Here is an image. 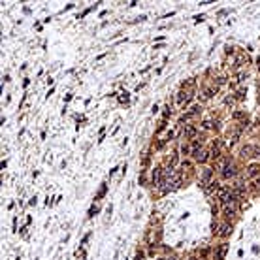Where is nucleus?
<instances>
[{
	"mask_svg": "<svg viewBox=\"0 0 260 260\" xmlns=\"http://www.w3.org/2000/svg\"><path fill=\"white\" fill-rule=\"evenodd\" d=\"M192 98H194V89H185V87H183V89L177 92V104L179 106L189 104Z\"/></svg>",
	"mask_w": 260,
	"mask_h": 260,
	"instance_id": "nucleus-1",
	"label": "nucleus"
},
{
	"mask_svg": "<svg viewBox=\"0 0 260 260\" xmlns=\"http://www.w3.org/2000/svg\"><path fill=\"white\" fill-rule=\"evenodd\" d=\"M181 181H183V173H181V172H173V175L168 179V190L179 189V187H181Z\"/></svg>",
	"mask_w": 260,
	"mask_h": 260,
	"instance_id": "nucleus-2",
	"label": "nucleus"
},
{
	"mask_svg": "<svg viewBox=\"0 0 260 260\" xmlns=\"http://www.w3.org/2000/svg\"><path fill=\"white\" fill-rule=\"evenodd\" d=\"M236 173H237V168H236V164H232V162H228L222 170H221V175L224 177V179H232V177H236Z\"/></svg>",
	"mask_w": 260,
	"mask_h": 260,
	"instance_id": "nucleus-3",
	"label": "nucleus"
},
{
	"mask_svg": "<svg viewBox=\"0 0 260 260\" xmlns=\"http://www.w3.org/2000/svg\"><path fill=\"white\" fill-rule=\"evenodd\" d=\"M202 113V106H192L190 110L185 113V115H181V123H187L189 119H192V117H196V115H200Z\"/></svg>",
	"mask_w": 260,
	"mask_h": 260,
	"instance_id": "nucleus-4",
	"label": "nucleus"
},
{
	"mask_svg": "<svg viewBox=\"0 0 260 260\" xmlns=\"http://www.w3.org/2000/svg\"><path fill=\"white\" fill-rule=\"evenodd\" d=\"M192 158L196 160V162H200V164H204V162H208V160L211 158V155H209V151L202 149V151H198L196 155H192Z\"/></svg>",
	"mask_w": 260,
	"mask_h": 260,
	"instance_id": "nucleus-5",
	"label": "nucleus"
},
{
	"mask_svg": "<svg viewBox=\"0 0 260 260\" xmlns=\"http://www.w3.org/2000/svg\"><path fill=\"white\" fill-rule=\"evenodd\" d=\"M196 134H198V130H196L194 125H185V128H183V136H185V139H192Z\"/></svg>",
	"mask_w": 260,
	"mask_h": 260,
	"instance_id": "nucleus-6",
	"label": "nucleus"
},
{
	"mask_svg": "<svg viewBox=\"0 0 260 260\" xmlns=\"http://www.w3.org/2000/svg\"><path fill=\"white\" fill-rule=\"evenodd\" d=\"M226 253H228V245H226V243H221L219 247H217V253H215V258H217V260H224Z\"/></svg>",
	"mask_w": 260,
	"mask_h": 260,
	"instance_id": "nucleus-7",
	"label": "nucleus"
},
{
	"mask_svg": "<svg viewBox=\"0 0 260 260\" xmlns=\"http://www.w3.org/2000/svg\"><path fill=\"white\" fill-rule=\"evenodd\" d=\"M241 130H243V128H236V130H232V134L228 132V143H230V145L237 143V139L241 138Z\"/></svg>",
	"mask_w": 260,
	"mask_h": 260,
	"instance_id": "nucleus-8",
	"label": "nucleus"
},
{
	"mask_svg": "<svg viewBox=\"0 0 260 260\" xmlns=\"http://www.w3.org/2000/svg\"><path fill=\"white\" fill-rule=\"evenodd\" d=\"M230 232H232V226H230L228 222H222V224L219 226V236H221V237H228Z\"/></svg>",
	"mask_w": 260,
	"mask_h": 260,
	"instance_id": "nucleus-9",
	"label": "nucleus"
},
{
	"mask_svg": "<svg viewBox=\"0 0 260 260\" xmlns=\"http://www.w3.org/2000/svg\"><path fill=\"white\" fill-rule=\"evenodd\" d=\"M221 189V183L219 181H209L208 183V187H205V192H209V194H217V190Z\"/></svg>",
	"mask_w": 260,
	"mask_h": 260,
	"instance_id": "nucleus-10",
	"label": "nucleus"
},
{
	"mask_svg": "<svg viewBox=\"0 0 260 260\" xmlns=\"http://www.w3.org/2000/svg\"><path fill=\"white\" fill-rule=\"evenodd\" d=\"M260 173V164H249L247 166V175L249 177H256Z\"/></svg>",
	"mask_w": 260,
	"mask_h": 260,
	"instance_id": "nucleus-11",
	"label": "nucleus"
},
{
	"mask_svg": "<svg viewBox=\"0 0 260 260\" xmlns=\"http://www.w3.org/2000/svg\"><path fill=\"white\" fill-rule=\"evenodd\" d=\"M251 153H255V147H253V145H245V147L241 149V153H240V155L245 158V157H253Z\"/></svg>",
	"mask_w": 260,
	"mask_h": 260,
	"instance_id": "nucleus-12",
	"label": "nucleus"
},
{
	"mask_svg": "<svg viewBox=\"0 0 260 260\" xmlns=\"http://www.w3.org/2000/svg\"><path fill=\"white\" fill-rule=\"evenodd\" d=\"M190 151H192V147H190L189 143H183V145H181V153H183V155H190Z\"/></svg>",
	"mask_w": 260,
	"mask_h": 260,
	"instance_id": "nucleus-13",
	"label": "nucleus"
},
{
	"mask_svg": "<svg viewBox=\"0 0 260 260\" xmlns=\"http://www.w3.org/2000/svg\"><path fill=\"white\" fill-rule=\"evenodd\" d=\"M177 162H179V157H177V155H172L170 160H168V164H170V168H173V166L177 164Z\"/></svg>",
	"mask_w": 260,
	"mask_h": 260,
	"instance_id": "nucleus-14",
	"label": "nucleus"
},
{
	"mask_svg": "<svg viewBox=\"0 0 260 260\" xmlns=\"http://www.w3.org/2000/svg\"><path fill=\"white\" fill-rule=\"evenodd\" d=\"M215 92H217V87H215V89H205L204 91V98H211Z\"/></svg>",
	"mask_w": 260,
	"mask_h": 260,
	"instance_id": "nucleus-15",
	"label": "nucleus"
},
{
	"mask_svg": "<svg viewBox=\"0 0 260 260\" xmlns=\"http://www.w3.org/2000/svg\"><path fill=\"white\" fill-rule=\"evenodd\" d=\"M234 98H236V100H243V98H245V91H243V89H240V91L236 92Z\"/></svg>",
	"mask_w": 260,
	"mask_h": 260,
	"instance_id": "nucleus-16",
	"label": "nucleus"
},
{
	"mask_svg": "<svg viewBox=\"0 0 260 260\" xmlns=\"http://www.w3.org/2000/svg\"><path fill=\"white\" fill-rule=\"evenodd\" d=\"M181 168H183V170H190V168H192V162H190V160H183V162H181Z\"/></svg>",
	"mask_w": 260,
	"mask_h": 260,
	"instance_id": "nucleus-17",
	"label": "nucleus"
},
{
	"mask_svg": "<svg viewBox=\"0 0 260 260\" xmlns=\"http://www.w3.org/2000/svg\"><path fill=\"white\" fill-rule=\"evenodd\" d=\"M243 79H245V74H243V72H240V74L236 75V83H241Z\"/></svg>",
	"mask_w": 260,
	"mask_h": 260,
	"instance_id": "nucleus-18",
	"label": "nucleus"
},
{
	"mask_svg": "<svg viewBox=\"0 0 260 260\" xmlns=\"http://www.w3.org/2000/svg\"><path fill=\"white\" fill-rule=\"evenodd\" d=\"M253 189H255V190H260V177H256V179H255V183H253Z\"/></svg>",
	"mask_w": 260,
	"mask_h": 260,
	"instance_id": "nucleus-19",
	"label": "nucleus"
},
{
	"mask_svg": "<svg viewBox=\"0 0 260 260\" xmlns=\"http://www.w3.org/2000/svg\"><path fill=\"white\" fill-rule=\"evenodd\" d=\"M164 143H166V139H160V142L157 143V149H162V147H164Z\"/></svg>",
	"mask_w": 260,
	"mask_h": 260,
	"instance_id": "nucleus-20",
	"label": "nucleus"
},
{
	"mask_svg": "<svg viewBox=\"0 0 260 260\" xmlns=\"http://www.w3.org/2000/svg\"><path fill=\"white\" fill-rule=\"evenodd\" d=\"M241 117H243L241 111H234V119H241Z\"/></svg>",
	"mask_w": 260,
	"mask_h": 260,
	"instance_id": "nucleus-21",
	"label": "nucleus"
},
{
	"mask_svg": "<svg viewBox=\"0 0 260 260\" xmlns=\"http://www.w3.org/2000/svg\"><path fill=\"white\" fill-rule=\"evenodd\" d=\"M164 128H166V119H164V121L160 123V126H158V132H160V130H164Z\"/></svg>",
	"mask_w": 260,
	"mask_h": 260,
	"instance_id": "nucleus-22",
	"label": "nucleus"
},
{
	"mask_svg": "<svg viewBox=\"0 0 260 260\" xmlns=\"http://www.w3.org/2000/svg\"><path fill=\"white\" fill-rule=\"evenodd\" d=\"M226 81V78H217V85H222Z\"/></svg>",
	"mask_w": 260,
	"mask_h": 260,
	"instance_id": "nucleus-23",
	"label": "nucleus"
},
{
	"mask_svg": "<svg viewBox=\"0 0 260 260\" xmlns=\"http://www.w3.org/2000/svg\"><path fill=\"white\" fill-rule=\"evenodd\" d=\"M168 115H170V106H166V107H164V119H166Z\"/></svg>",
	"mask_w": 260,
	"mask_h": 260,
	"instance_id": "nucleus-24",
	"label": "nucleus"
},
{
	"mask_svg": "<svg viewBox=\"0 0 260 260\" xmlns=\"http://www.w3.org/2000/svg\"><path fill=\"white\" fill-rule=\"evenodd\" d=\"M160 260H175V258H160Z\"/></svg>",
	"mask_w": 260,
	"mask_h": 260,
	"instance_id": "nucleus-25",
	"label": "nucleus"
},
{
	"mask_svg": "<svg viewBox=\"0 0 260 260\" xmlns=\"http://www.w3.org/2000/svg\"><path fill=\"white\" fill-rule=\"evenodd\" d=\"M190 260H196V258H190Z\"/></svg>",
	"mask_w": 260,
	"mask_h": 260,
	"instance_id": "nucleus-26",
	"label": "nucleus"
},
{
	"mask_svg": "<svg viewBox=\"0 0 260 260\" xmlns=\"http://www.w3.org/2000/svg\"><path fill=\"white\" fill-rule=\"evenodd\" d=\"M258 157H260V153H258Z\"/></svg>",
	"mask_w": 260,
	"mask_h": 260,
	"instance_id": "nucleus-27",
	"label": "nucleus"
}]
</instances>
